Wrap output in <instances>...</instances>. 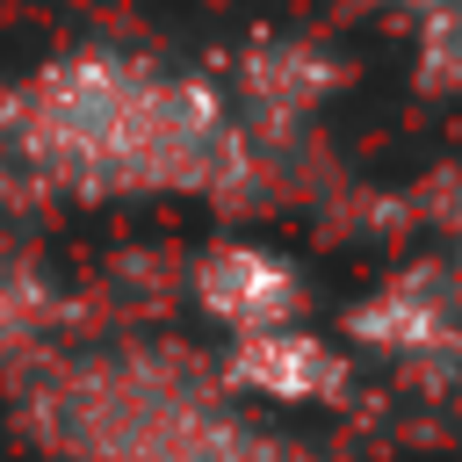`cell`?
Here are the masks:
<instances>
[{
  "label": "cell",
  "instance_id": "1",
  "mask_svg": "<svg viewBox=\"0 0 462 462\" xmlns=\"http://www.w3.org/2000/svg\"><path fill=\"white\" fill-rule=\"evenodd\" d=\"M14 152L43 180H65L79 195L224 188L238 166V123L217 101V87L188 72L79 51L22 87Z\"/></svg>",
  "mask_w": 462,
  "mask_h": 462
},
{
  "label": "cell",
  "instance_id": "4",
  "mask_svg": "<svg viewBox=\"0 0 462 462\" xmlns=\"http://www.w3.org/2000/svg\"><path fill=\"white\" fill-rule=\"evenodd\" d=\"M346 383H354L346 346H332L303 318L274 325V332H245L224 354V390L260 397V404H332V397H346Z\"/></svg>",
  "mask_w": 462,
  "mask_h": 462
},
{
  "label": "cell",
  "instance_id": "5",
  "mask_svg": "<svg viewBox=\"0 0 462 462\" xmlns=\"http://www.w3.org/2000/svg\"><path fill=\"white\" fill-rule=\"evenodd\" d=\"M29 325H36L29 296H22V289H0V354H7V346H22V339H29Z\"/></svg>",
  "mask_w": 462,
  "mask_h": 462
},
{
  "label": "cell",
  "instance_id": "2",
  "mask_svg": "<svg viewBox=\"0 0 462 462\" xmlns=\"http://www.w3.org/2000/svg\"><path fill=\"white\" fill-rule=\"evenodd\" d=\"M346 339L419 383H462V289L433 267L397 274L346 318Z\"/></svg>",
  "mask_w": 462,
  "mask_h": 462
},
{
  "label": "cell",
  "instance_id": "3",
  "mask_svg": "<svg viewBox=\"0 0 462 462\" xmlns=\"http://www.w3.org/2000/svg\"><path fill=\"white\" fill-rule=\"evenodd\" d=\"M188 296L217 332L245 339V332H274V325L303 318V267L289 253L260 245V238H217L195 260Z\"/></svg>",
  "mask_w": 462,
  "mask_h": 462
}]
</instances>
